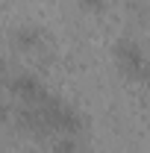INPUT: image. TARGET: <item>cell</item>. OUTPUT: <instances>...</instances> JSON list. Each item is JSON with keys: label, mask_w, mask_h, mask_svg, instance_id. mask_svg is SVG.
<instances>
[{"label": "cell", "mask_w": 150, "mask_h": 153, "mask_svg": "<svg viewBox=\"0 0 150 153\" xmlns=\"http://www.w3.org/2000/svg\"><path fill=\"white\" fill-rule=\"evenodd\" d=\"M12 41L18 44V50L33 53V50H38V47H41L44 36H41V30H38V27H21V30H15V33H12Z\"/></svg>", "instance_id": "277c9868"}, {"label": "cell", "mask_w": 150, "mask_h": 153, "mask_svg": "<svg viewBox=\"0 0 150 153\" xmlns=\"http://www.w3.org/2000/svg\"><path fill=\"white\" fill-rule=\"evenodd\" d=\"M53 150H56V153H85V147L76 141V135H62Z\"/></svg>", "instance_id": "5b68a950"}, {"label": "cell", "mask_w": 150, "mask_h": 153, "mask_svg": "<svg viewBox=\"0 0 150 153\" xmlns=\"http://www.w3.org/2000/svg\"><path fill=\"white\" fill-rule=\"evenodd\" d=\"M79 6H82L85 12H103L106 0H79Z\"/></svg>", "instance_id": "8992f818"}, {"label": "cell", "mask_w": 150, "mask_h": 153, "mask_svg": "<svg viewBox=\"0 0 150 153\" xmlns=\"http://www.w3.org/2000/svg\"><path fill=\"white\" fill-rule=\"evenodd\" d=\"M12 115H15V112H12V106L0 100V127H6V124L12 121Z\"/></svg>", "instance_id": "52a82bcc"}, {"label": "cell", "mask_w": 150, "mask_h": 153, "mask_svg": "<svg viewBox=\"0 0 150 153\" xmlns=\"http://www.w3.org/2000/svg\"><path fill=\"white\" fill-rule=\"evenodd\" d=\"M144 82H147V91H150V68H147V74H144Z\"/></svg>", "instance_id": "9c48e42d"}, {"label": "cell", "mask_w": 150, "mask_h": 153, "mask_svg": "<svg viewBox=\"0 0 150 153\" xmlns=\"http://www.w3.org/2000/svg\"><path fill=\"white\" fill-rule=\"evenodd\" d=\"M9 91H12V97L21 100V106H36V103H41L44 97L50 94V91L44 88V82H41L38 76H33V74L9 76Z\"/></svg>", "instance_id": "3957f363"}, {"label": "cell", "mask_w": 150, "mask_h": 153, "mask_svg": "<svg viewBox=\"0 0 150 153\" xmlns=\"http://www.w3.org/2000/svg\"><path fill=\"white\" fill-rule=\"evenodd\" d=\"M115 62H118L121 74L130 76V79H144V74L150 68L147 56H144V50H141V44L135 38H118V44H115Z\"/></svg>", "instance_id": "7a4b0ae2"}, {"label": "cell", "mask_w": 150, "mask_h": 153, "mask_svg": "<svg viewBox=\"0 0 150 153\" xmlns=\"http://www.w3.org/2000/svg\"><path fill=\"white\" fill-rule=\"evenodd\" d=\"M0 82H9V65L3 56H0Z\"/></svg>", "instance_id": "ba28073f"}, {"label": "cell", "mask_w": 150, "mask_h": 153, "mask_svg": "<svg viewBox=\"0 0 150 153\" xmlns=\"http://www.w3.org/2000/svg\"><path fill=\"white\" fill-rule=\"evenodd\" d=\"M36 106H38V112H41V118H44V130L47 133L53 130L59 135H76V133H82V127H85L82 115L56 94H47Z\"/></svg>", "instance_id": "6da1fadb"}]
</instances>
